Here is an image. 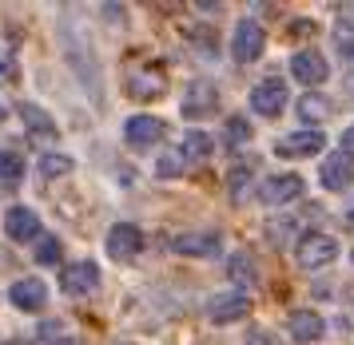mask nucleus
Returning <instances> with one entry per match:
<instances>
[{
	"instance_id": "obj_1",
	"label": "nucleus",
	"mask_w": 354,
	"mask_h": 345,
	"mask_svg": "<svg viewBox=\"0 0 354 345\" xmlns=\"http://www.w3.org/2000/svg\"><path fill=\"white\" fill-rule=\"evenodd\" d=\"M295 258H299L303 270H322L338 258V242L330 235H303L299 246H295Z\"/></svg>"
},
{
	"instance_id": "obj_2",
	"label": "nucleus",
	"mask_w": 354,
	"mask_h": 345,
	"mask_svg": "<svg viewBox=\"0 0 354 345\" xmlns=\"http://www.w3.org/2000/svg\"><path fill=\"white\" fill-rule=\"evenodd\" d=\"M163 88H167V76H163L156 63H136L128 72V95L131 99H160Z\"/></svg>"
},
{
	"instance_id": "obj_3",
	"label": "nucleus",
	"mask_w": 354,
	"mask_h": 345,
	"mask_svg": "<svg viewBox=\"0 0 354 345\" xmlns=\"http://www.w3.org/2000/svg\"><path fill=\"white\" fill-rule=\"evenodd\" d=\"M263 44H267V32L259 28L255 20H243L239 28H235L231 52H235V60L239 63H255L259 56H263Z\"/></svg>"
},
{
	"instance_id": "obj_4",
	"label": "nucleus",
	"mask_w": 354,
	"mask_h": 345,
	"mask_svg": "<svg viewBox=\"0 0 354 345\" xmlns=\"http://www.w3.org/2000/svg\"><path fill=\"white\" fill-rule=\"evenodd\" d=\"M251 108L259 111V115H267V119H274L279 111L287 108V83L283 79H263V83H255V92H251Z\"/></svg>"
},
{
	"instance_id": "obj_5",
	"label": "nucleus",
	"mask_w": 354,
	"mask_h": 345,
	"mask_svg": "<svg viewBox=\"0 0 354 345\" xmlns=\"http://www.w3.org/2000/svg\"><path fill=\"white\" fill-rule=\"evenodd\" d=\"M247 314H251V298L239 294V290H231V294H215V298L207 302V317L211 322H219V326L239 322V317H247Z\"/></svg>"
},
{
	"instance_id": "obj_6",
	"label": "nucleus",
	"mask_w": 354,
	"mask_h": 345,
	"mask_svg": "<svg viewBox=\"0 0 354 345\" xmlns=\"http://www.w3.org/2000/svg\"><path fill=\"white\" fill-rule=\"evenodd\" d=\"M60 286H64V294H72V298L92 294L100 286V266L96 262H72V266L60 270Z\"/></svg>"
},
{
	"instance_id": "obj_7",
	"label": "nucleus",
	"mask_w": 354,
	"mask_h": 345,
	"mask_svg": "<svg viewBox=\"0 0 354 345\" xmlns=\"http://www.w3.org/2000/svg\"><path fill=\"white\" fill-rule=\"evenodd\" d=\"M140 246H144V235H140V226H136V222H115L112 230H108V254L120 258V262L136 258Z\"/></svg>"
},
{
	"instance_id": "obj_8",
	"label": "nucleus",
	"mask_w": 354,
	"mask_h": 345,
	"mask_svg": "<svg viewBox=\"0 0 354 345\" xmlns=\"http://www.w3.org/2000/svg\"><path fill=\"white\" fill-rule=\"evenodd\" d=\"M303 179L299 175H271L267 183H263V190H259V199L267 206H283V203H295L299 195H303Z\"/></svg>"
},
{
	"instance_id": "obj_9",
	"label": "nucleus",
	"mask_w": 354,
	"mask_h": 345,
	"mask_svg": "<svg viewBox=\"0 0 354 345\" xmlns=\"http://www.w3.org/2000/svg\"><path fill=\"white\" fill-rule=\"evenodd\" d=\"M215 108H219V92H215V83L195 79L192 88H187V95H183V115H187V119H203V115H211Z\"/></svg>"
},
{
	"instance_id": "obj_10",
	"label": "nucleus",
	"mask_w": 354,
	"mask_h": 345,
	"mask_svg": "<svg viewBox=\"0 0 354 345\" xmlns=\"http://www.w3.org/2000/svg\"><path fill=\"white\" fill-rule=\"evenodd\" d=\"M4 235L12 238V242H32L40 235V219H36L32 206H8V215H4Z\"/></svg>"
},
{
	"instance_id": "obj_11",
	"label": "nucleus",
	"mask_w": 354,
	"mask_h": 345,
	"mask_svg": "<svg viewBox=\"0 0 354 345\" xmlns=\"http://www.w3.org/2000/svg\"><path fill=\"white\" fill-rule=\"evenodd\" d=\"M283 159H303V155H319L322 151V131L306 127V131H295V135H283L279 147H274Z\"/></svg>"
},
{
	"instance_id": "obj_12",
	"label": "nucleus",
	"mask_w": 354,
	"mask_h": 345,
	"mask_svg": "<svg viewBox=\"0 0 354 345\" xmlns=\"http://www.w3.org/2000/svg\"><path fill=\"white\" fill-rule=\"evenodd\" d=\"M124 139L144 151V147H151V143L163 139V124L156 119V115H131L128 124H124Z\"/></svg>"
},
{
	"instance_id": "obj_13",
	"label": "nucleus",
	"mask_w": 354,
	"mask_h": 345,
	"mask_svg": "<svg viewBox=\"0 0 354 345\" xmlns=\"http://www.w3.org/2000/svg\"><path fill=\"white\" fill-rule=\"evenodd\" d=\"M290 76L299 79V83H322V79L330 76V68H326V60H322L319 52H295Z\"/></svg>"
},
{
	"instance_id": "obj_14",
	"label": "nucleus",
	"mask_w": 354,
	"mask_h": 345,
	"mask_svg": "<svg viewBox=\"0 0 354 345\" xmlns=\"http://www.w3.org/2000/svg\"><path fill=\"white\" fill-rule=\"evenodd\" d=\"M351 183H354V159L346 151H338V155H330L322 163V187L342 190V187H351Z\"/></svg>"
},
{
	"instance_id": "obj_15",
	"label": "nucleus",
	"mask_w": 354,
	"mask_h": 345,
	"mask_svg": "<svg viewBox=\"0 0 354 345\" xmlns=\"http://www.w3.org/2000/svg\"><path fill=\"white\" fill-rule=\"evenodd\" d=\"M44 302H48V286L40 282V278H20L17 286H12V306L17 310H44Z\"/></svg>"
},
{
	"instance_id": "obj_16",
	"label": "nucleus",
	"mask_w": 354,
	"mask_h": 345,
	"mask_svg": "<svg viewBox=\"0 0 354 345\" xmlns=\"http://www.w3.org/2000/svg\"><path fill=\"white\" fill-rule=\"evenodd\" d=\"M171 246H176V254H187V258H215L223 242L215 230H207V235H179Z\"/></svg>"
},
{
	"instance_id": "obj_17",
	"label": "nucleus",
	"mask_w": 354,
	"mask_h": 345,
	"mask_svg": "<svg viewBox=\"0 0 354 345\" xmlns=\"http://www.w3.org/2000/svg\"><path fill=\"white\" fill-rule=\"evenodd\" d=\"M20 119L28 124V135L32 139H40V143H52L56 139V124H52V115L44 108H36V103H20Z\"/></svg>"
},
{
	"instance_id": "obj_18",
	"label": "nucleus",
	"mask_w": 354,
	"mask_h": 345,
	"mask_svg": "<svg viewBox=\"0 0 354 345\" xmlns=\"http://www.w3.org/2000/svg\"><path fill=\"white\" fill-rule=\"evenodd\" d=\"M290 337L303 342V345L319 342L322 337V317L315 314V310H299V314H290Z\"/></svg>"
},
{
	"instance_id": "obj_19",
	"label": "nucleus",
	"mask_w": 354,
	"mask_h": 345,
	"mask_svg": "<svg viewBox=\"0 0 354 345\" xmlns=\"http://www.w3.org/2000/svg\"><path fill=\"white\" fill-rule=\"evenodd\" d=\"M330 115H335V103H330L326 95L310 92V95L299 99V119H303V124H326Z\"/></svg>"
},
{
	"instance_id": "obj_20",
	"label": "nucleus",
	"mask_w": 354,
	"mask_h": 345,
	"mask_svg": "<svg viewBox=\"0 0 354 345\" xmlns=\"http://www.w3.org/2000/svg\"><path fill=\"white\" fill-rule=\"evenodd\" d=\"M211 147H215V143H211L207 131H187V135H183V159H192V163L207 159Z\"/></svg>"
},
{
	"instance_id": "obj_21",
	"label": "nucleus",
	"mask_w": 354,
	"mask_h": 345,
	"mask_svg": "<svg viewBox=\"0 0 354 345\" xmlns=\"http://www.w3.org/2000/svg\"><path fill=\"white\" fill-rule=\"evenodd\" d=\"M20 179H24V159L17 151H0V183L4 187H17Z\"/></svg>"
},
{
	"instance_id": "obj_22",
	"label": "nucleus",
	"mask_w": 354,
	"mask_h": 345,
	"mask_svg": "<svg viewBox=\"0 0 354 345\" xmlns=\"http://www.w3.org/2000/svg\"><path fill=\"white\" fill-rule=\"evenodd\" d=\"M227 274H231V282L251 286L255 282V262H251V254H235V258L227 262Z\"/></svg>"
},
{
	"instance_id": "obj_23",
	"label": "nucleus",
	"mask_w": 354,
	"mask_h": 345,
	"mask_svg": "<svg viewBox=\"0 0 354 345\" xmlns=\"http://www.w3.org/2000/svg\"><path fill=\"white\" fill-rule=\"evenodd\" d=\"M36 262H40V266H56V262H60V238H52V235L40 238V242H36Z\"/></svg>"
},
{
	"instance_id": "obj_24",
	"label": "nucleus",
	"mask_w": 354,
	"mask_h": 345,
	"mask_svg": "<svg viewBox=\"0 0 354 345\" xmlns=\"http://www.w3.org/2000/svg\"><path fill=\"white\" fill-rule=\"evenodd\" d=\"M72 171V159L68 155H44L40 159V175L44 179H60V175H68Z\"/></svg>"
},
{
	"instance_id": "obj_25",
	"label": "nucleus",
	"mask_w": 354,
	"mask_h": 345,
	"mask_svg": "<svg viewBox=\"0 0 354 345\" xmlns=\"http://www.w3.org/2000/svg\"><path fill=\"white\" fill-rule=\"evenodd\" d=\"M247 183H251V159H247V163H239V167H231V175H227V190L239 199L243 190H247Z\"/></svg>"
},
{
	"instance_id": "obj_26",
	"label": "nucleus",
	"mask_w": 354,
	"mask_h": 345,
	"mask_svg": "<svg viewBox=\"0 0 354 345\" xmlns=\"http://www.w3.org/2000/svg\"><path fill=\"white\" fill-rule=\"evenodd\" d=\"M223 135H227V143H231V147H239V143L251 139V124H247V119H239V115H231Z\"/></svg>"
},
{
	"instance_id": "obj_27",
	"label": "nucleus",
	"mask_w": 354,
	"mask_h": 345,
	"mask_svg": "<svg viewBox=\"0 0 354 345\" xmlns=\"http://www.w3.org/2000/svg\"><path fill=\"white\" fill-rule=\"evenodd\" d=\"M183 171V151H167V155H160V163H156V175L160 179H176V175Z\"/></svg>"
},
{
	"instance_id": "obj_28",
	"label": "nucleus",
	"mask_w": 354,
	"mask_h": 345,
	"mask_svg": "<svg viewBox=\"0 0 354 345\" xmlns=\"http://www.w3.org/2000/svg\"><path fill=\"white\" fill-rule=\"evenodd\" d=\"M0 76H4V79H12V76H17V72H12V60H8V56H0Z\"/></svg>"
},
{
	"instance_id": "obj_29",
	"label": "nucleus",
	"mask_w": 354,
	"mask_h": 345,
	"mask_svg": "<svg viewBox=\"0 0 354 345\" xmlns=\"http://www.w3.org/2000/svg\"><path fill=\"white\" fill-rule=\"evenodd\" d=\"M251 345H274V342L267 337V333H259V330H255V333H251Z\"/></svg>"
},
{
	"instance_id": "obj_30",
	"label": "nucleus",
	"mask_w": 354,
	"mask_h": 345,
	"mask_svg": "<svg viewBox=\"0 0 354 345\" xmlns=\"http://www.w3.org/2000/svg\"><path fill=\"white\" fill-rule=\"evenodd\" d=\"M346 147H351V151H354V124L346 127Z\"/></svg>"
},
{
	"instance_id": "obj_31",
	"label": "nucleus",
	"mask_w": 354,
	"mask_h": 345,
	"mask_svg": "<svg viewBox=\"0 0 354 345\" xmlns=\"http://www.w3.org/2000/svg\"><path fill=\"white\" fill-rule=\"evenodd\" d=\"M346 222H351V230H354V210H351V215H346Z\"/></svg>"
},
{
	"instance_id": "obj_32",
	"label": "nucleus",
	"mask_w": 354,
	"mask_h": 345,
	"mask_svg": "<svg viewBox=\"0 0 354 345\" xmlns=\"http://www.w3.org/2000/svg\"><path fill=\"white\" fill-rule=\"evenodd\" d=\"M56 345H80V342H72V337H68V342H56Z\"/></svg>"
},
{
	"instance_id": "obj_33",
	"label": "nucleus",
	"mask_w": 354,
	"mask_h": 345,
	"mask_svg": "<svg viewBox=\"0 0 354 345\" xmlns=\"http://www.w3.org/2000/svg\"><path fill=\"white\" fill-rule=\"evenodd\" d=\"M4 345H28V342H4Z\"/></svg>"
},
{
	"instance_id": "obj_34",
	"label": "nucleus",
	"mask_w": 354,
	"mask_h": 345,
	"mask_svg": "<svg viewBox=\"0 0 354 345\" xmlns=\"http://www.w3.org/2000/svg\"><path fill=\"white\" fill-rule=\"evenodd\" d=\"M120 345H128V342H120Z\"/></svg>"
}]
</instances>
